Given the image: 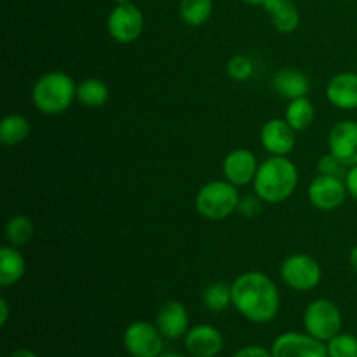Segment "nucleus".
I'll return each instance as SVG.
<instances>
[{
  "label": "nucleus",
  "instance_id": "b1692460",
  "mask_svg": "<svg viewBox=\"0 0 357 357\" xmlns=\"http://www.w3.org/2000/svg\"><path fill=\"white\" fill-rule=\"evenodd\" d=\"M202 303L213 312H222L232 305V284L213 282L202 291Z\"/></svg>",
  "mask_w": 357,
  "mask_h": 357
},
{
  "label": "nucleus",
  "instance_id": "7c9ffc66",
  "mask_svg": "<svg viewBox=\"0 0 357 357\" xmlns=\"http://www.w3.org/2000/svg\"><path fill=\"white\" fill-rule=\"evenodd\" d=\"M345 185H347V190L351 197H354L357 201V164L356 166L349 167L347 174H345Z\"/></svg>",
  "mask_w": 357,
  "mask_h": 357
},
{
  "label": "nucleus",
  "instance_id": "0eeeda50",
  "mask_svg": "<svg viewBox=\"0 0 357 357\" xmlns=\"http://www.w3.org/2000/svg\"><path fill=\"white\" fill-rule=\"evenodd\" d=\"M164 335L157 324L149 321H135L122 337L126 352L131 357H159L164 352Z\"/></svg>",
  "mask_w": 357,
  "mask_h": 357
},
{
  "label": "nucleus",
  "instance_id": "72a5a7b5",
  "mask_svg": "<svg viewBox=\"0 0 357 357\" xmlns=\"http://www.w3.org/2000/svg\"><path fill=\"white\" fill-rule=\"evenodd\" d=\"M349 264H351V267L354 268V272L357 274V244L351 250V255H349Z\"/></svg>",
  "mask_w": 357,
  "mask_h": 357
},
{
  "label": "nucleus",
  "instance_id": "a878e982",
  "mask_svg": "<svg viewBox=\"0 0 357 357\" xmlns=\"http://www.w3.org/2000/svg\"><path fill=\"white\" fill-rule=\"evenodd\" d=\"M328 357H357V337L351 333H338L326 342Z\"/></svg>",
  "mask_w": 357,
  "mask_h": 357
},
{
  "label": "nucleus",
  "instance_id": "9d476101",
  "mask_svg": "<svg viewBox=\"0 0 357 357\" xmlns=\"http://www.w3.org/2000/svg\"><path fill=\"white\" fill-rule=\"evenodd\" d=\"M309 201L310 204L321 211H333L338 209L347 199V185L344 178L326 176L317 174L309 185Z\"/></svg>",
  "mask_w": 357,
  "mask_h": 357
},
{
  "label": "nucleus",
  "instance_id": "bb28decb",
  "mask_svg": "<svg viewBox=\"0 0 357 357\" xmlns=\"http://www.w3.org/2000/svg\"><path fill=\"white\" fill-rule=\"evenodd\" d=\"M253 72V63H251V59L244 54L232 56V58L229 59V63H227V73H229L230 79L236 80V82H246V80L251 79Z\"/></svg>",
  "mask_w": 357,
  "mask_h": 357
},
{
  "label": "nucleus",
  "instance_id": "ddd939ff",
  "mask_svg": "<svg viewBox=\"0 0 357 357\" xmlns=\"http://www.w3.org/2000/svg\"><path fill=\"white\" fill-rule=\"evenodd\" d=\"M296 131L286 119H271L261 126L260 143L271 155H284L293 152L296 145Z\"/></svg>",
  "mask_w": 357,
  "mask_h": 357
},
{
  "label": "nucleus",
  "instance_id": "c85d7f7f",
  "mask_svg": "<svg viewBox=\"0 0 357 357\" xmlns=\"http://www.w3.org/2000/svg\"><path fill=\"white\" fill-rule=\"evenodd\" d=\"M261 204H264V201L257 194L244 195V197H241L239 206H237V213L243 215L244 218H255L261 213Z\"/></svg>",
  "mask_w": 357,
  "mask_h": 357
},
{
  "label": "nucleus",
  "instance_id": "7ed1b4c3",
  "mask_svg": "<svg viewBox=\"0 0 357 357\" xmlns=\"http://www.w3.org/2000/svg\"><path fill=\"white\" fill-rule=\"evenodd\" d=\"M77 100V84L68 73L47 72L38 77L31 89V101L40 114L59 115Z\"/></svg>",
  "mask_w": 357,
  "mask_h": 357
},
{
  "label": "nucleus",
  "instance_id": "f257e3e1",
  "mask_svg": "<svg viewBox=\"0 0 357 357\" xmlns=\"http://www.w3.org/2000/svg\"><path fill=\"white\" fill-rule=\"evenodd\" d=\"M232 305L250 323L265 324L279 314L281 295L267 274L260 271L244 272L232 282Z\"/></svg>",
  "mask_w": 357,
  "mask_h": 357
},
{
  "label": "nucleus",
  "instance_id": "473e14b6",
  "mask_svg": "<svg viewBox=\"0 0 357 357\" xmlns=\"http://www.w3.org/2000/svg\"><path fill=\"white\" fill-rule=\"evenodd\" d=\"M7 357H38V356L35 354L33 351H30V349H17V351L10 352Z\"/></svg>",
  "mask_w": 357,
  "mask_h": 357
},
{
  "label": "nucleus",
  "instance_id": "1a4fd4ad",
  "mask_svg": "<svg viewBox=\"0 0 357 357\" xmlns=\"http://www.w3.org/2000/svg\"><path fill=\"white\" fill-rule=\"evenodd\" d=\"M272 357H328L326 344L309 333L286 331L279 335L271 347Z\"/></svg>",
  "mask_w": 357,
  "mask_h": 357
},
{
  "label": "nucleus",
  "instance_id": "aec40b11",
  "mask_svg": "<svg viewBox=\"0 0 357 357\" xmlns=\"http://www.w3.org/2000/svg\"><path fill=\"white\" fill-rule=\"evenodd\" d=\"M284 119L296 132L305 131V129L312 126L314 119H316V108H314L312 101L307 96L289 100L288 107H286Z\"/></svg>",
  "mask_w": 357,
  "mask_h": 357
},
{
  "label": "nucleus",
  "instance_id": "6e6552de",
  "mask_svg": "<svg viewBox=\"0 0 357 357\" xmlns=\"http://www.w3.org/2000/svg\"><path fill=\"white\" fill-rule=\"evenodd\" d=\"M145 28L143 13L132 2L117 3L108 14L107 30L119 44H132L138 40Z\"/></svg>",
  "mask_w": 357,
  "mask_h": 357
},
{
  "label": "nucleus",
  "instance_id": "f704fd0d",
  "mask_svg": "<svg viewBox=\"0 0 357 357\" xmlns=\"http://www.w3.org/2000/svg\"><path fill=\"white\" fill-rule=\"evenodd\" d=\"M243 2L251 3V6H261V7H264V6H265V2H267V0H243Z\"/></svg>",
  "mask_w": 357,
  "mask_h": 357
},
{
  "label": "nucleus",
  "instance_id": "cd10ccee",
  "mask_svg": "<svg viewBox=\"0 0 357 357\" xmlns=\"http://www.w3.org/2000/svg\"><path fill=\"white\" fill-rule=\"evenodd\" d=\"M317 173L326 174V176H338L345 178V166L333 155V153H324L321 159L317 160Z\"/></svg>",
  "mask_w": 357,
  "mask_h": 357
},
{
  "label": "nucleus",
  "instance_id": "f03ea898",
  "mask_svg": "<svg viewBox=\"0 0 357 357\" xmlns=\"http://www.w3.org/2000/svg\"><path fill=\"white\" fill-rule=\"evenodd\" d=\"M298 187V169L284 155H271L258 166L253 190L267 204H279Z\"/></svg>",
  "mask_w": 357,
  "mask_h": 357
},
{
  "label": "nucleus",
  "instance_id": "c756f323",
  "mask_svg": "<svg viewBox=\"0 0 357 357\" xmlns=\"http://www.w3.org/2000/svg\"><path fill=\"white\" fill-rule=\"evenodd\" d=\"M232 357H272V352L261 345H246L239 349Z\"/></svg>",
  "mask_w": 357,
  "mask_h": 357
},
{
  "label": "nucleus",
  "instance_id": "dca6fc26",
  "mask_svg": "<svg viewBox=\"0 0 357 357\" xmlns=\"http://www.w3.org/2000/svg\"><path fill=\"white\" fill-rule=\"evenodd\" d=\"M326 98L340 110L357 108V73L342 72L330 79L326 86Z\"/></svg>",
  "mask_w": 357,
  "mask_h": 357
},
{
  "label": "nucleus",
  "instance_id": "5701e85b",
  "mask_svg": "<svg viewBox=\"0 0 357 357\" xmlns=\"http://www.w3.org/2000/svg\"><path fill=\"white\" fill-rule=\"evenodd\" d=\"M35 227L26 215H14L6 223V239L10 246H26L33 239Z\"/></svg>",
  "mask_w": 357,
  "mask_h": 357
},
{
  "label": "nucleus",
  "instance_id": "412c9836",
  "mask_svg": "<svg viewBox=\"0 0 357 357\" xmlns=\"http://www.w3.org/2000/svg\"><path fill=\"white\" fill-rule=\"evenodd\" d=\"M30 136V122L21 114H9L0 122V142L6 146H16Z\"/></svg>",
  "mask_w": 357,
  "mask_h": 357
},
{
  "label": "nucleus",
  "instance_id": "20e7f679",
  "mask_svg": "<svg viewBox=\"0 0 357 357\" xmlns=\"http://www.w3.org/2000/svg\"><path fill=\"white\" fill-rule=\"evenodd\" d=\"M239 201L241 195L236 185L227 180H215L199 188L195 195V209L202 218L220 222L237 211Z\"/></svg>",
  "mask_w": 357,
  "mask_h": 357
},
{
  "label": "nucleus",
  "instance_id": "e433bc0d",
  "mask_svg": "<svg viewBox=\"0 0 357 357\" xmlns=\"http://www.w3.org/2000/svg\"><path fill=\"white\" fill-rule=\"evenodd\" d=\"M115 2H117V3H129L131 0H115Z\"/></svg>",
  "mask_w": 357,
  "mask_h": 357
},
{
  "label": "nucleus",
  "instance_id": "2f4dec72",
  "mask_svg": "<svg viewBox=\"0 0 357 357\" xmlns=\"http://www.w3.org/2000/svg\"><path fill=\"white\" fill-rule=\"evenodd\" d=\"M9 321V303L6 298H0V328H6Z\"/></svg>",
  "mask_w": 357,
  "mask_h": 357
},
{
  "label": "nucleus",
  "instance_id": "423d86ee",
  "mask_svg": "<svg viewBox=\"0 0 357 357\" xmlns=\"http://www.w3.org/2000/svg\"><path fill=\"white\" fill-rule=\"evenodd\" d=\"M281 279L288 288L305 293L316 288L323 278V268L316 258L305 253L289 255L279 268Z\"/></svg>",
  "mask_w": 357,
  "mask_h": 357
},
{
  "label": "nucleus",
  "instance_id": "9b49d317",
  "mask_svg": "<svg viewBox=\"0 0 357 357\" xmlns=\"http://www.w3.org/2000/svg\"><path fill=\"white\" fill-rule=\"evenodd\" d=\"M185 351L192 357H216L222 354L223 335L218 328L211 324H197L192 326L183 337Z\"/></svg>",
  "mask_w": 357,
  "mask_h": 357
},
{
  "label": "nucleus",
  "instance_id": "6ab92c4d",
  "mask_svg": "<svg viewBox=\"0 0 357 357\" xmlns=\"http://www.w3.org/2000/svg\"><path fill=\"white\" fill-rule=\"evenodd\" d=\"M279 33H291L300 24V13L291 0H267L264 6Z\"/></svg>",
  "mask_w": 357,
  "mask_h": 357
},
{
  "label": "nucleus",
  "instance_id": "a211bd4d",
  "mask_svg": "<svg viewBox=\"0 0 357 357\" xmlns=\"http://www.w3.org/2000/svg\"><path fill=\"white\" fill-rule=\"evenodd\" d=\"M26 261L16 246H3L0 250V286L10 288L23 279Z\"/></svg>",
  "mask_w": 357,
  "mask_h": 357
},
{
  "label": "nucleus",
  "instance_id": "4468645a",
  "mask_svg": "<svg viewBox=\"0 0 357 357\" xmlns=\"http://www.w3.org/2000/svg\"><path fill=\"white\" fill-rule=\"evenodd\" d=\"M258 166L260 164L253 152L246 149H237L227 153L222 162V171L227 181L236 187H244V185L253 183Z\"/></svg>",
  "mask_w": 357,
  "mask_h": 357
},
{
  "label": "nucleus",
  "instance_id": "2eb2a0df",
  "mask_svg": "<svg viewBox=\"0 0 357 357\" xmlns=\"http://www.w3.org/2000/svg\"><path fill=\"white\" fill-rule=\"evenodd\" d=\"M155 324L166 340H178L185 337L190 330V316L187 307L178 300H169L159 309L155 316Z\"/></svg>",
  "mask_w": 357,
  "mask_h": 357
},
{
  "label": "nucleus",
  "instance_id": "4be33fe9",
  "mask_svg": "<svg viewBox=\"0 0 357 357\" xmlns=\"http://www.w3.org/2000/svg\"><path fill=\"white\" fill-rule=\"evenodd\" d=\"M110 98V89L107 84L100 79H84L77 84V101L87 108H100Z\"/></svg>",
  "mask_w": 357,
  "mask_h": 357
},
{
  "label": "nucleus",
  "instance_id": "c9c22d12",
  "mask_svg": "<svg viewBox=\"0 0 357 357\" xmlns=\"http://www.w3.org/2000/svg\"><path fill=\"white\" fill-rule=\"evenodd\" d=\"M159 357H192V356H183V354H176V352H162Z\"/></svg>",
  "mask_w": 357,
  "mask_h": 357
},
{
  "label": "nucleus",
  "instance_id": "f8f14e48",
  "mask_svg": "<svg viewBox=\"0 0 357 357\" xmlns=\"http://www.w3.org/2000/svg\"><path fill=\"white\" fill-rule=\"evenodd\" d=\"M328 149L345 167L357 164V122L340 121L330 129Z\"/></svg>",
  "mask_w": 357,
  "mask_h": 357
},
{
  "label": "nucleus",
  "instance_id": "39448f33",
  "mask_svg": "<svg viewBox=\"0 0 357 357\" xmlns=\"http://www.w3.org/2000/svg\"><path fill=\"white\" fill-rule=\"evenodd\" d=\"M303 328L310 337L326 344L342 331L340 309L328 298L312 300L303 312Z\"/></svg>",
  "mask_w": 357,
  "mask_h": 357
},
{
  "label": "nucleus",
  "instance_id": "393cba45",
  "mask_svg": "<svg viewBox=\"0 0 357 357\" xmlns=\"http://www.w3.org/2000/svg\"><path fill=\"white\" fill-rule=\"evenodd\" d=\"M213 13V0H181L180 16L188 26H202Z\"/></svg>",
  "mask_w": 357,
  "mask_h": 357
},
{
  "label": "nucleus",
  "instance_id": "f3484780",
  "mask_svg": "<svg viewBox=\"0 0 357 357\" xmlns=\"http://www.w3.org/2000/svg\"><path fill=\"white\" fill-rule=\"evenodd\" d=\"M272 87L286 100L307 96L310 91V80L303 72L295 68H281L272 77Z\"/></svg>",
  "mask_w": 357,
  "mask_h": 357
}]
</instances>
